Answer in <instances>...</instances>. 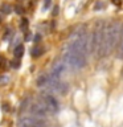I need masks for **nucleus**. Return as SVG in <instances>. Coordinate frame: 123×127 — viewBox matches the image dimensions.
<instances>
[{
	"mask_svg": "<svg viewBox=\"0 0 123 127\" xmlns=\"http://www.w3.org/2000/svg\"><path fill=\"white\" fill-rule=\"evenodd\" d=\"M121 24L118 21H111L110 24H106L105 29V37H106V48L107 53L113 52L115 45L119 42V37H121Z\"/></svg>",
	"mask_w": 123,
	"mask_h": 127,
	"instance_id": "obj_1",
	"label": "nucleus"
},
{
	"mask_svg": "<svg viewBox=\"0 0 123 127\" xmlns=\"http://www.w3.org/2000/svg\"><path fill=\"white\" fill-rule=\"evenodd\" d=\"M63 61H65L69 66L74 67V69H82L86 65V57L82 54L77 53V52L67 49L63 52Z\"/></svg>",
	"mask_w": 123,
	"mask_h": 127,
	"instance_id": "obj_2",
	"label": "nucleus"
},
{
	"mask_svg": "<svg viewBox=\"0 0 123 127\" xmlns=\"http://www.w3.org/2000/svg\"><path fill=\"white\" fill-rule=\"evenodd\" d=\"M20 127H46L44 119L37 117H23L19 121Z\"/></svg>",
	"mask_w": 123,
	"mask_h": 127,
	"instance_id": "obj_3",
	"label": "nucleus"
},
{
	"mask_svg": "<svg viewBox=\"0 0 123 127\" xmlns=\"http://www.w3.org/2000/svg\"><path fill=\"white\" fill-rule=\"evenodd\" d=\"M40 101L42 102V105L45 106V109L49 111V113H56V111H58V107H60L58 101L53 97V95H44Z\"/></svg>",
	"mask_w": 123,
	"mask_h": 127,
	"instance_id": "obj_4",
	"label": "nucleus"
},
{
	"mask_svg": "<svg viewBox=\"0 0 123 127\" xmlns=\"http://www.w3.org/2000/svg\"><path fill=\"white\" fill-rule=\"evenodd\" d=\"M29 111L32 113V115L33 117H37V118H45L46 115H48V111L46 109H45V106L42 105V102L40 101L38 103H33V105H31L29 106Z\"/></svg>",
	"mask_w": 123,
	"mask_h": 127,
	"instance_id": "obj_5",
	"label": "nucleus"
},
{
	"mask_svg": "<svg viewBox=\"0 0 123 127\" xmlns=\"http://www.w3.org/2000/svg\"><path fill=\"white\" fill-rule=\"evenodd\" d=\"M63 70H65V66H63L62 62H60V61L54 62L53 67H52V73L49 74L50 78L56 79V81H60V77H61V74L63 73Z\"/></svg>",
	"mask_w": 123,
	"mask_h": 127,
	"instance_id": "obj_6",
	"label": "nucleus"
},
{
	"mask_svg": "<svg viewBox=\"0 0 123 127\" xmlns=\"http://www.w3.org/2000/svg\"><path fill=\"white\" fill-rule=\"evenodd\" d=\"M48 82H49V77H48L46 74H44V75H41V77H38V79H37V86L38 87H45L48 86Z\"/></svg>",
	"mask_w": 123,
	"mask_h": 127,
	"instance_id": "obj_7",
	"label": "nucleus"
},
{
	"mask_svg": "<svg viewBox=\"0 0 123 127\" xmlns=\"http://www.w3.org/2000/svg\"><path fill=\"white\" fill-rule=\"evenodd\" d=\"M119 50H118V57L123 58V24L121 27V37H119Z\"/></svg>",
	"mask_w": 123,
	"mask_h": 127,
	"instance_id": "obj_8",
	"label": "nucleus"
},
{
	"mask_svg": "<svg viewBox=\"0 0 123 127\" xmlns=\"http://www.w3.org/2000/svg\"><path fill=\"white\" fill-rule=\"evenodd\" d=\"M42 53H44V50H42V48H40V46H33L31 49V56H32V57H34V58L40 57Z\"/></svg>",
	"mask_w": 123,
	"mask_h": 127,
	"instance_id": "obj_9",
	"label": "nucleus"
},
{
	"mask_svg": "<svg viewBox=\"0 0 123 127\" xmlns=\"http://www.w3.org/2000/svg\"><path fill=\"white\" fill-rule=\"evenodd\" d=\"M24 50H25V49H24V46L21 45V44H20V45H17V46L15 48V50H13V54H15V57L20 60V58L23 57V54H24Z\"/></svg>",
	"mask_w": 123,
	"mask_h": 127,
	"instance_id": "obj_10",
	"label": "nucleus"
},
{
	"mask_svg": "<svg viewBox=\"0 0 123 127\" xmlns=\"http://www.w3.org/2000/svg\"><path fill=\"white\" fill-rule=\"evenodd\" d=\"M12 9H13V8H12L11 4H8V3H4V4H1V7H0V11H1V13H4V15H9L12 12Z\"/></svg>",
	"mask_w": 123,
	"mask_h": 127,
	"instance_id": "obj_11",
	"label": "nucleus"
},
{
	"mask_svg": "<svg viewBox=\"0 0 123 127\" xmlns=\"http://www.w3.org/2000/svg\"><path fill=\"white\" fill-rule=\"evenodd\" d=\"M11 81V78H9V75H5V74H3V75H0V85L1 86H5L8 85Z\"/></svg>",
	"mask_w": 123,
	"mask_h": 127,
	"instance_id": "obj_12",
	"label": "nucleus"
},
{
	"mask_svg": "<svg viewBox=\"0 0 123 127\" xmlns=\"http://www.w3.org/2000/svg\"><path fill=\"white\" fill-rule=\"evenodd\" d=\"M28 25H29V21H28V19H21V23H20V29L21 31H27L28 29Z\"/></svg>",
	"mask_w": 123,
	"mask_h": 127,
	"instance_id": "obj_13",
	"label": "nucleus"
},
{
	"mask_svg": "<svg viewBox=\"0 0 123 127\" xmlns=\"http://www.w3.org/2000/svg\"><path fill=\"white\" fill-rule=\"evenodd\" d=\"M20 65H21V61H20L19 58L13 60V61H11V67H13V69H19Z\"/></svg>",
	"mask_w": 123,
	"mask_h": 127,
	"instance_id": "obj_14",
	"label": "nucleus"
},
{
	"mask_svg": "<svg viewBox=\"0 0 123 127\" xmlns=\"http://www.w3.org/2000/svg\"><path fill=\"white\" fill-rule=\"evenodd\" d=\"M103 7H105V3H103L102 0H98V1L94 4V11H99V9H102Z\"/></svg>",
	"mask_w": 123,
	"mask_h": 127,
	"instance_id": "obj_15",
	"label": "nucleus"
},
{
	"mask_svg": "<svg viewBox=\"0 0 123 127\" xmlns=\"http://www.w3.org/2000/svg\"><path fill=\"white\" fill-rule=\"evenodd\" d=\"M12 36H13V31L8 28V29L5 31V34H4L3 38H4V40H9V37H12Z\"/></svg>",
	"mask_w": 123,
	"mask_h": 127,
	"instance_id": "obj_16",
	"label": "nucleus"
},
{
	"mask_svg": "<svg viewBox=\"0 0 123 127\" xmlns=\"http://www.w3.org/2000/svg\"><path fill=\"white\" fill-rule=\"evenodd\" d=\"M15 12H16L17 15H23V13H24V8H23L21 5H16V7H15Z\"/></svg>",
	"mask_w": 123,
	"mask_h": 127,
	"instance_id": "obj_17",
	"label": "nucleus"
},
{
	"mask_svg": "<svg viewBox=\"0 0 123 127\" xmlns=\"http://www.w3.org/2000/svg\"><path fill=\"white\" fill-rule=\"evenodd\" d=\"M28 103H29V99H28V98H27V99H24V102L21 103V106H20V111H24V110H25Z\"/></svg>",
	"mask_w": 123,
	"mask_h": 127,
	"instance_id": "obj_18",
	"label": "nucleus"
},
{
	"mask_svg": "<svg viewBox=\"0 0 123 127\" xmlns=\"http://www.w3.org/2000/svg\"><path fill=\"white\" fill-rule=\"evenodd\" d=\"M1 109H3V111H5V113H8V111L11 110V107H9V105H8V103H3Z\"/></svg>",
	"mask_w": 123,
	"mask_h": 127,
	"instance_id": "obj_19",
	"label": "nucleus"
},
{
	"mask_svg": "<svg viewBox=\"0 0 123 127\" xmlns=\"http://www.w3.org/2000/svg\"><path fill=\"white\" fill-rule=\"evenodd\" d=\"M50 3H52V0H44V9H48L50 7Z\"/></svg>",
	"mask_w": 123,
	"mask_h": 127,
	"instance_id": "obj_20",
	"label": "nucleus"
},
{
	"mask_svg": "<svg viewBox=\"0 0 123 127\" xmlns=\"http://www.w3.org/2000/svg\"><path fill=\"white\" fill-rule=\"evenodd\" d=\"M32 37H33V36H32V32H27V34H25V41H31Z\"/></svg>",
	"mask_w": 123,
	"mask_h": 127,
	"instance_id": "obj_21",
	"label": "nucleus"
},
{
	"mask_svg": "<svg viewBox=\"0 0 123 127\" xmlns=\"http://www.w3.org/2000/svg\"><path fill=\"white\" fill-rule=\"evenodd\" d=\"M58 9H60L58 5H54L53 11H52V15H53V16H57V15H58Z\"/></svg>",
	"mask_w": 123,
	"mask_h": 127,
	"instance_id": "obj_22",
	"label": "nucleus"
},
{
	"mask_svg": "<svg viewBox=\"0 0 123 127\" xmlns=\"http://www.w3.org/2000/svg\"><path fill=\"white\" fill-rule=\"evenodd\" d=\"M40 40H41V36H40V34H36V36H34V42H38Z\"/></svg>",
	"mask_w": 123,
	"mask_h": 127,
	"instance_id": "obj_23",
	"label": "nucleus"
},
{
	"mask_svg": "<svg viewBox=\"0 0 123 127\" xmlns=\"http://www.w3.org/2000/svg\"><path fill=\"white\" fill-rule=\"evenodd\" d=\"M121 1H122V0H113L114 4H121Z\"/></svg>",
	"mask_w": 123,
	"mask_h": 127,
	"instance_id": "obj_24",
	"label": "nucleus"
},
{
	"mask_svg": "<svg viewBox=\"0 0 123 127\" xmlns=\"http://www.w3.org/2000/svg\"><path fill=\"white\" fill-rule=\"evenodd\" d=\"M0 23H1V16H0Z\"/></svg>",
	"mask_w": 123,
	"mask_h": 127,
	"instance_id": "obj_25",
	"label": "nucleus"
}]
</instances>
